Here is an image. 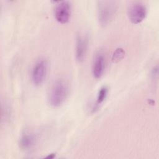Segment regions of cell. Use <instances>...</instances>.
Here are the masks:
<instances>
[{
  "label": "cell",
  "instance_id": "obj_1",
  "mask_svg": "<svg viewBox=\"0 0 159 159\" xmlns=\"http://www.w3.org/2000/svg\"><path fill=\"white\" fill-rule=\"evenodd\" d=\"M68 94V84L63 79H58L53 83L50 89L48 94V103L52 107H60L65 102Z\"/></svg>",
  "mask_w": 159,
  "mask_h": 159
},
{
  "label": "cell",
  "instance_id": "obj_2",
  "mask_svg": "<svg viewBox=\"0 0 159 159\" xmlns=\"http://www.w3.org/2000/svg\"><path fill=\"white\" fill-rule=\"evenodd\" d=\"M117 6L114 1H101L98 4V17L101 25L104 26L107 25L113 19Z\"/></svg>",
  "mask_w": 159,
  "mask_h": 159
},
{
  "label": "cell",
  "instance_id": "obj_7",
  "mask_svg": "<svg viewBox=\"0 0 159 159\" xmlns=\"http://www.w3.org/2000/svg\"><path fill=\"white\" fill-rule=\"evenodd\" d=\"M88 38L84 35H78L76 41L75 57L78 62L84 60L88 49Z\"/></svg>",
  "mask_w": 159,
  "mask_h": 159
},
{
  "label": "cell",
  "instance_id": "obj_9",
  "mask_svg": "<svg viewBox=\"0 0 159 159\" xmlns=\"http://www.w3.org/2000/svg\"><path fill=\"white\" fill-rule=\"evenodd\" d=\"M107 93L108 88L106 86H103L99 89L96 98V106H99L104 102L107 96Z\"/></svg>",
  "mask_w": 159,
  "mask_h": 159
},
{
  "label": "cell",
  "instance_id": "obj_11",
  "mask_svg": "<svg viewBox=\"0 0 159 159\" xmlns=\"http://www.w3.org/2000/svg\"><path fill=\"white\" fill-rule=\"evenodd\" d=\"M55 155L54 154V153H50V155H48V156H47L45 158H54L55 157Z\"/></svg>",
  "mask_w": 159,
  "mask_h": 159
},
{
  "label": "cell",
  "instance_id": "obj_5",
  "mask_svg": "<svg viewBox=\"0 0 159 159\" xmlns=\"http://www.w3.org/2000/svg\"><path fill=\"white\" fill-rule=\"evenodd\" d=\"M55 7L54 14L56 20L60 24H66L70 19L71 6L68 1H57Z\"/></svg>",
  "mask_w": 159,
  "mask_h": 159
},
{
  "label": "cell",
  "instance_id": "obj_3",
  "mask_svg": "<svg viewBox=\"0 0 159 159\" xmlns=\"http://www.w3.org/2000/svg\"><path fill=\"white\" fill-rule=\"evenodd\" d=\"M48 70V63L44 58L39 60L31 71V80L36 86L41 85L45 80Z\"/></svg>",
  "mask_w": 159,
  "mask_h": 159
},
{
  "label": "cell",
  "instance_id": "obj_8",
  "mask_svg": "<svg viewBox=\"0 0 159 159\" xmlns=\"http://www.w3.org/2000/svg\"><path fill=\"white\" fill-rule=\"evenodd\" d=\"M37 142V137L34 133L30 131L24 132L20 137L19 145L23 150H29L32 148Z\"/></svg>",
  "mask_w": 159,
  "mask_h": 159
},
{
  "label": "cell",
  "instance_id": "obj_10",
  "mask_svg": "<svg viewBox=\"0 0 159 159\" xmlns=\"http://www.w3.org/2000/svg\"><path fill=\"white\" fill-rule=\"evenodd\" d=\"M125 55V51L122 48H117L114 52L112 57V60L114 62H118L121 60Z\"/></svg>",
  "mask_w": 159,
  "mask_h": 159
},
{
  "label": "cell",
  "instance_id": "obj_6",
  "mask_svg": "<svg viewBox=\"0 0 159 159\" xmlns=\"http://www.w3.org/2000/svg\"><path fill=\"white\" fill-rule=\"evenodd\" d=\"M106 68V58L102 52L96 53L92 65V73L93 76L96 78H100L105 70Z\"/></svg>",
  "mask_w": 159,
  "mask_h": 159
},
{
  "label": "cell",
  "instance_id": "obj_4",
  "mask_svg": "<svg viewBox=\"0 0 159 159\" xmlns=\"http://www.w3.org/2000/svg\"><path fill=\"white\" fill-rule=\"evenodd\" d=\"M147 9L141 2H134L129 7L127 14L130 21L134 24H138L146 17Z\"/></svg>",
  "mask_w": 159,
  "mask_h": 159
}]
</instances>
